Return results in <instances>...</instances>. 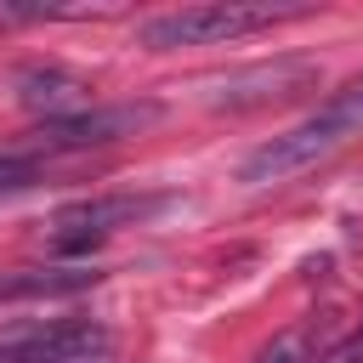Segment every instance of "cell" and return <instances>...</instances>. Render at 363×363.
Segmentation results:
<instances>
[{"label": "cell", "instance_id": "obj_1", "mask_svg": "<svg viewBox=\"0 0 363 363\" xmlns=\"http://www.w3.org/2000/svg\"><path fill=\"white\" fill-rule=\"evenodd\" d=\"M357 136H363V74H357L352 85H340L318 113H306V119L289 125L284 136H272V142H261L255 153H244V159H238V182H244V187L289 182V176L312 170L318 159L340 153V147L357 142Z\"/></svg>", "mask_w": 363, "mask_h": 363}, {"label": "cell", "instance_id": "obj_2", "mask_svg": "<svg viewBox=\"0 0 363 363\" xmlns=\"http://www.w3.org/2000/svg\"><path fill=\"white\" fill-rule=\"evenodd\" d=\"M306 11H312V6H301V0H210V6H182V11L147 17V23L136 28V45H147V51L221 45V40H238V34H255V28L306 17Z\"/></svg>", "mask_w": 363, "mask_h": 363}, {"label": "cell", "instance_id": "obj_3", "mask_svg": "<svg viewBox=\"0 0 363 363\" xmlns=\"http://www.w3.org/2000/svg\"><path fill=\"white\" fill-rule=\"evenodd\" d=\"M164 119V102L142 96V102H96L74 119H51V125H34L23 136L17 153L28 159H57V153H85V147H108V142H125V136H142L147 125Z\"/></svg>", "mask_w": 363, "mask_h": 363}, {"label": "cell", "instance_id": "obj_4", "mask_svg": "<svg viewBox=\"0 0 363 363\" xmlns=\"http://www.w3.org/2000/svg\"><path fill=\"white\" fill-rule=\"evenodd\" d=\"M159 210H170V193H96V199L62 204L51 216V255H85L108 233L136 227V221H147Z\"/></svg>", "mask_w": 363, "mask_h": 363}, {"label": "cell", "instance_id": "obj_5", "mask_svg": "<svg viewBox=\"0 0 363 363\" xmlns=\"http://www.w3.org/2000/svg\"><path fill=\"white\" fill-rule=\"evenodd\" d=\"M108 352L96 318H34L0 329V363H91Z\"/></svg>", "mask_w": 363, "mask_h": 363}, {"label": "cell", "instance_id": "obj_6", "mask_svg": "<svg viewBox=\"0 0 363 363\" xmlns=\"http://www.w3.org/2000/svg\"><path fill=\"white\" fill-rule=\"evenodd\" d=\"M318 62L306 57H278V62H255V68H233L221 79H210L204 102L210 108H227V113H244V108H267V102H289L301 91L318 85Z\"/></svg>", "mask_w": 363, "mask_h": 363}, {"label": "cell", "instance_id": "obj_7", "mask_svg": "<svg viewBox=\"0 0 363 363\" xmlns=\"http://www.w3.org/2000/svg\"><path fill=\"white\" fill-rule=\"evenodd\" d=\"M11 91H17V102H23L28 113H40V125L74 119V113L96 108V102H91V79H79V74L62 68V62H23V68L11 74Z\"/></svg>", "mask_w": 363, "mask_h": 363}, {"label": "cell", "instance_id": "obj_8", "mask_svg": "<svg viewBox=\"0 0 363 363\" xmlns=\"http://www.w3.org/2000/svg\"><path fill=\"white\" fill-rule=\"evenodd\" d=\"M102 272L96 267H23V272H0V301H45V295H79L91 289Z\"/></svg>", "mask_w": 363, "mask_h": 363}, {"label": "cell", "instance_id": "obj_9", "mask_svg": "<svg viewBox=\"0 0 363 363\" xmlns=\"http://www.w3.org/2000/svg\"><path fill=\"white\" fill-rule=\"evenodd\" d=\"M96 23V17H119V6H91V0H0V28L11 23Z\"/></svg>", "mask_w": 363, "mask_h": 363}, {"label": "cell", "instance_id": "obj_10", "mask_svg": "<svg viewBox=\"0 0 363 363\" xmlns=\"http://www.w3.org/2000/svg\"><path fill=\"white\" fill-rule=\"evenodd\" d=\"M255 363H318V323L306 318V323L278 329V335L255 352Z\"/></svg>", "mask_w": 363, "mask_h": 363}, {"label": "cell", "instance_id": "obj_11", "mask_svg": "<svg viewBox=\"0 0 363 363\" xmlns=\"http://www.w3.org/2000/svg\"><path fill=\"white\" fill-rule=\"evenodd\" d=\"M51 170V159H28V153H0V199H17L28 187H40Z\"/></svg>", "mask_w": 363, "mask_h": 363}, {"label": "cell", "instance_id": "obj_12", "mask_svg": "<svg viewBox=\"0 0 363 363\" xmlns=\"http://www.w3.org/2000/svg\"><path fill=\"white\" fill-rule=\"evenodd\" d=\"M318 363H363V335H352V340H340L335 352H323Z\"/></svg>", "mask_w": 363, "mask_h": 363}]
</instances>
